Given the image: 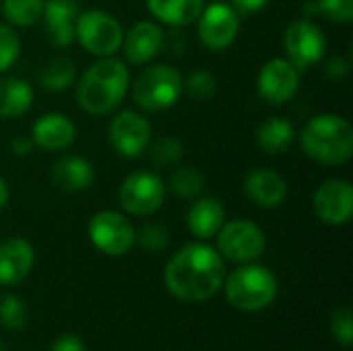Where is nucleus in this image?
I'll return each mask as SVG.
<instances>
[{
    "label": "nucleus",
    "mask_w": 353,
    "mask_h": 351,
    "mask_svg": "<svg viewBox=\"0 0 353 351\" xmlns=\"http://www.w3.org/2000/svg\"><path fill=\"white\" fill-rule=\"evenodd\" d=\"M31 147H33V141L27 139V137H17V139L12 141V151H14L17 155H27V153L31 151Z\"/></svg>",
    "instance_id": "obj_37"
},
{
    "label": "nucleus",
    "mask_w": 353,
    "mask_h": 351,
    "mask_svg": "<svg viewBox=\"0 0 353 351\" xmlns=\"http://www.w3.org/2000/svg\"><path fill=\"white\" fill-rule=\"evenodd\" d=\"M184 91L182 74L165 64H155L145 68L132 85V97L145 112H161L180 99Z\"/></svg>",
    "instance_id": "obj_5"
},
{
    "label": "nucleus",
    "mask_w": 353,
    "mask_h": 351,
    "mask_svg": "<svg viewBox=\"0 0 353 351\" xmlns=\"http://www.w3.org/2000/svg\"><path fill=\"white\" fill-rule=\"evenodd\" d=\"M6 203H8V186H6V182L0 178V211L6 207Z\"/></svg>",
    "instance_id": "obj_38"
},
{
    "label": "nucleus",
    "mask_w": 353,
    "mask_h": 351,
    "mask_svg": "<svg viewBox=\"0 0 353 351\" xmlns=\"http://www.w3.org/2000/svg\"><path fill=\"white\" fill-rule=\"evenodd\" d=\"M186 91L192 99L196 101H207L215 95L217 91V83L215 77L209 70H196L190 74L188 83H186Z\"/></svg>",
    "instance_id": "obj_32"
},
{
    "label": "nucleus",
    "mask_w": 353,
    "mask_h": 351,
    "mask_svg": "<svg viewBox=\"0 0 353 351\" xmlns=\"http://www.w3.org/2000/svg\"><path fill=\"white\" fill-rule=\"evenodd\" d=\"M269 0H232V6L238 14H254L267 6Z\"/></svg>",
    "instance_id": "obj_36"
},
{
    "label": "nucleus",
    "mask_w": 353,
    "mask_h": 351,
    "mask_svg": "<svg viewBox=\"0 0 353 351\" xmlns=\"http://www.w3.org/2000/svg\"><path fill=\"white\" fill-rule=\"evenodd\" d=\"M240 29V14L234 10V6L215 2L207 6L199 17V37L201 41L211 50H223L228 48Z\"/></svg>",
    "instance_id": "obj_11"
},
{
    "label": "nucleus",
    "mask_w": 353,
    "mask_h": 351,
    "mask_svg": "<svg viewBox=\"0 0 353 351\" xmlns=\"http://www.w3.org/2000/svg\"><path fill=\"white\" fill-rule=\"evenodd\" d=\"M128 81V68L122 64V60L103 58L95 62L91 68L85 70L79 81V106L93 116H103L118 108V103L124 99Z\"/></svg>",
    "instance_id": "obj_2"
},
{
    "label": "nucleus",
    "mask_w": 353,
    "mask_h": 351,
    "mask_svg": "<svg viewBox=\"0 0 353 351\" xmlns=\"http://www.w3.org/2000/svg\"><path fill=\"white\" fill-rule=\"evenodd\" d=\"M52 351H87V345L77 335H62L52 345Z\"/></svg>",
    "instance_id": "obj_35"
},
{
    "label": "nucleus",
    "mask_w": 353,
    "mask_h": 351,
    "mask_svg": "<svg viewBox=\"0 0 353 351\" xmlns=\"http://www.w3.org/2000/svg\"><path fill=\"white\" fill-rule=\"evenodd\" d=\"M89 238L99 252L108 257H122L134 246L137 232L122 213L99 211L89 221Z\"/></svg>",
    "instance_id": "obj_8"
},
{
    "label": "nucleus",
    "mask_w": 353,
    "mask_h": 351,
    "mask_svg": "<svg viewBox=\"0 0 353 351\" xmlns=\"http://www.w3.org/2000/svg\"><path fill=\"white\" fill-rule=\"evenodd\" d=\"M33 103V89L17 77L0 79V118H19Z\"/></svg>",
    "instance_id": "obj_23"
},
{
    "label": "nucleus",
    "mask_w": 353,
    "mask_h": 351,
    "mask_svg": "<svg viewBox=\"0 0 353 351\" xmlns=\"http://www.w3.org/2000/svg\"><path fill=\"white\" fill-rule=\"evenodd\" d=\"M33 246L23 238H10L0 244V285H19L33 269Z\"/></svg>",
    "instance_id": "obj_15"
},
{
    "label": "nucleus",
    "mask_w": 353,
    "mask_h": 351,
    "mask_svg": "<svg viewBox=\"0 0 353 351\" xmlns=\"http://www.w3.org/2000/svg\"><path fill=\"white\" fill-rule=\"evenodd\" d=\"M52 182L64 192H81L93 182V168L87 159L79 155L60 157L52 168Z\"/></svg>",
    "instance_id": "obj_20"
},
{
    "label": "nucleus",
    "mask_w": 353,
    "mask_h": 351,
    "mask_svg": "<svg viewBox=\"0 0 353 351\" xmlns=\"http://www.w3.org/2000/svg\"><path fill=\"white\" fill-rule=\"evenodd\" d=\"M74 37L95 56H112L120 50L124 31L122 25L103 10H85L74 21Z\"/></svg>",
    "instance_id": "obj_6"
},
{
    "label": "nucleus",
    "mask_w": 353,
    "mask_h": 351,
    "mask_svg": "<svg viewBox=\"0 0 353 351\" xmlns=\"http://www.w3.org/2000/svg\"><path fill=\"white\" fill-rule=\"evenodd\" d=\"M0 351H6V345H4V341L0 339Z\"/></svg>",
    "instance_id": "obj_39"
},
{
    "label": "nucleus",
    "mask_w": 353,
    "mask_h": 351,
    "mask_svg": "<svg viewBox=\"0 0 353 351\" xmlns=\"http://www.w3.org/2000/svg\"><path fill=\"white\" fill-rule=\"evenodd\" d=\"M2 10L12 25H35L43 14V0H4Z\"/></svg>",
    "instance_id": "obj_26"
},
{
    "label": "nucleus",
    "mask_w": 353,
    "mask_h": 351,
    "mask_svg": "<svg viewBox=\"0 0 353 351\" xmlns=\"http://www.w3.org/2000/svg\"><path fill=\"white\" fill-rule=\"evenodd\" d=\"M46 14V31L50 43L58 48H66L74 39V17L77 2L74 0H43Z\"/></svg>",
    "instance_id": "obj_17"
},
{
    "label": "nucleus",
    "mask_w": 353,
    "mask_h": 351,
    "mask_svg": "<svg viewBox=\"0 0 353 351\" xmlns=\"http://www.w3.org/2000/svg\"><path fill=\"white\" fill-rule=\"evenodd\" d=\"M331 333L335 341L343 348L353 345V319L350 306H341L331 317Z\"/></svg>",
    "instance_id": "obj_31"
},
{
    "label": "nucleus",
    "mask_w": 353,
    "mask_h": 351,
    "mask_svg": "<svg viewBox=\"0 0 353 351\" xmlns=\"http://www.w3.org/2000/svg\"><path fill=\"white\" fill-rule=\"evenodd\" d=\"M223 283L228 302L242 312H261L277 298V279L261 265L244 263Z\"/></svg>",
    "instance_id": "obj_4"
},
{
    "label": "nucleus",
    "mask_w": 353,
    "mask_h": 351,
    "mask_svg": "<svg viewBox=\"0 0 353 351\" xmlns=\"http://www.w3.org/2000/svg\"><path fill=\"white\" fill-rule=\"evenodd\" d=\"M110 141L120 155L139 157L151 143V126L141 114L122 110L110 124Z\"/></svg>",
    "instance_id": "obj_12"
},
{
    "label": "nucleus",
    "mask_w": 353,
    "mask_h": 351,
    "mask_svg": "<svg viewBox=\"0 0 353 351\" xmlns=\"http://www.w3.org/2000/svg\"><path fill=\"white\" fill-rule=\"evenodd\" d=\"M267 246L263 230L248 219H236L223 223L217 232L219 254L234 263H252L256 261Z\"/></svg>",
    "instance_id": "obj_7"
},
{
    "label": "nucleus",
    "mask_w": 353,
    "mask_h": 351,
    "mask_svg": "<svg viewBox=\"0 0 353 351\" xmlns=\"http://www.w3.org/2000/svg\"><path fill=\"white\" fill-rule=\"evenodd\" d=\"M256 141L261 149L271 155L285 153L294 143V126L283 118H269L259 126Z\"/></svg>",
    "instance_id": "obj_24"
},
{
    "label": "nucleus",
    "mask_w": 353,
    "mask_h": 351,
    "mask_svg": "<svg viewBox=\"0 0 353 351\" xmlns=\"http://www.w3.org/2000/svg\"><path fill=\"white\" fill-rule=\"evenodd\" d=\"M118 199L122 209L130 215L147 217L159 211V207L163 205L165 184L153 172H134L122 182Z\"/></svg>",
    "instance_id": "obj_9"
},
{
    "label": "nucleus",
    "mask_w": 353,
    "mask_h": 351,
    "mask_svg": "<svg viewBox=\"0 0 353 351\" xmlns=\"http://www.w3.org/2000/svg\"><path fill=\"white\" fill-rule=\"evenodd\" d=\"M225 221V211H223V205L213 199V197H205V199H199L190 211H188V217H186V223H188V230L201 238V240H207L211 236H215L221 225Z\"/></svg>",
    "instance_id": "obj_21"
},
{
    "label": "nucleus",
    "mask_w": 353,
    "mask_h": 351,
    "mask_svg": "<svg viewBox=\"0 0 353 351\" xmlns=\"http://www.w3.org/2000/svg\"><path fill=\"white\" fill-rule=\"evenodd\" d=\"M182 153H184V145L176 137H161L149 147V159H151V163H155L159 168L178 163Z\"/></svg>",
    "instance_id": "obj_28"
},
{
    "label": "nucleus",
    "mask_w": 353,
    "mask_h": 351,
    "mask_svg": "<svg viewBox=\"0 0 353 351\" xmlns=\"http://www.w3.org/2000/svg\"><path fill=\"white\" fill-rule=\"evenodd\" d=\"M300 85V72L298 68L283 58L269 60L259 74V93L263 99H267L273 106H281L290 101Z\"/></svg>",
    "instance_id": "obj_14"
},
{
    "label": "nucleus",
    "mask_w": 353,
    "mask_h": 351,
    "mask_svg": "<svg viewBox=\"0 0 353 351\" xmlns=\"http://www.w3.org/2000/svg\"><path fill=\"white\" fill-rule=\"evenodd\" d=\"M77 128L62 114H46L33 124V145L46 151H62L74 143Z\"/></svg>",
    "instance_id": "obj_19"
},
{
    "label": "nucleus",
    "mask_w": 353,
    "mask_h": 351,
    "mask_svg": "<svg viewBox=\"0 0 353 351\" xmlns=\"http://www.w3.org/2000/svg\"><path fill=\"white\" fill-rule=\"evenodd\" d=\"M163 281L174 298L182 302H205L221 290L225 265L215 248L194 242L178 250L165 265Z\"/></svg>",
    "instance_id": "obj_1"
},
{
    "label": "nucleus",
    "mask_w": 353,
    "mask_h": 351,
    "mask_svg": "<svg viewBox=\"0 0 353 351\" xmlns=\"http://www.w3.org/2000/svg\"><path fill=\"white\" fill-rule=\"evenodd\" d=\"M314 213L329 225H343L353 215V188L347 180H327L314 192Z\"/></svg>",
    "instance_id": "obj_13"
},
{
    "label": "nucleus",
    "mask_w": 353,
    "mask_h": 351,
    "mask_svg": "<svg viewBox=\"0 0 353 351\" xmlns=\"http://www.w3.org/2000/svg\"><path fill=\"white\" fill-rule=\"evenodd\" d=\"M316 12H323L335 23H352L353 0H316Z\"/></svg>",
    "instance_id": "obj_34"
},
{
    "label": "nucleus",
    "mask_w": 353,
    "mask_h": 351,
    "mask_svg": "<svg viewBox=\"0 0 353 351\" xmlns=\"http://www.w3.org/2000/svg\"><path fill=\"white\" fill-rule=\"evenodd\" d=\"M137 240L147 252H163L170 244V234L161 223H147L139 230Z\"/></svg>",
    "instance_id": "obj_30"
},
{
    "label": "nucleus",
    "mask_w": 353,
    "mask_h": 351,
    "mask_svg": "<svg viewBox=\"0 0 353 351\" xmlns=\"http://www.w3.org/2000/svg\"><path fill=\"white\" fill-rule=\"evenodd\" d=\"M124 56L132 64H145L153 60L163 48V31L151 23L141 21L132 25V29L124 35Z\"/></svg>",
    "instance_id": "obj_16"
},
{
    "label": "nucleus",
    "mask_w": 353,
    "mask_h": 351,
    "mask_svg": "<svg viewBox=\"0 0 353 351\" xmlns=\"http://www.w3.org/2000/svg\"><path fill=\"white\" fill-rule=\"evenodd\" d=\"M283 48L290 56V62L298 70H306L325 56L327 37L319 25L302 19V21H294L283 31Z\"/></svg>",
    "instance_id": "obj_10"
},
{
    "label": "nucleus",
    "mask_w": 353,
    "mask_h": 351,
    "mask_svg": "<svg viewBox=\"0 0 353 351\" xmlns=\"http://www.w3.org/2000/svg\"><path fill=\"white\" fill-rule=\"evenodd\" d=\"M0 325L10 331H19L27 325V306L17 296L0 300Z\"/></svg>",
    "instance_id": "obj_29"
},
{
    "label": "nucleus",
    "mask_w": 353,
    "mask_h": 351,
    "mask_svg": "<svg viewBox=\"0 0 353 351\" xmlns=\"http://www.w3.org/2000/svg\"><path fill=\"white\" fill-rule=\"evenodd\" d=\"M147 6L155 19L172 27L190 25L203 12V0H147Z\"/></svg>",
    "instance_id": "obj_22"
},
{
    "label": "nucleus",
    "mask_w": 353,
    "mask_h": 351,
    "mask_svg": "<svg viewBox=\"0 0 353 351\" xmlns=\"http://www.w3.org/2000/svg\"><path fill=\"white\" fill-rule=\"evenodd\" d=\"M302 149L325 166L345 163L353 153L352 124L337 114L314 116L302 130Z\"/></svg>",
    "instance_id": "obj_3"
},
{
    "label": "nucleus",
    "mask_w": 353,
    "mask_h": 351,
    "mask_svg": "<svg viewBox=\"0 0 353 351\" xmlns=\"http://www.w3.org/2000/svg\"><path fill=\"white\" fill-rule=\"evenodd\" d=\"M74 79V64L66 58H52L39 70V85L48 91H64Z\"/></svg>",
    "instance_id": "obj_25"
},
{
    "label": "nucleus",
    "mask_w": 353,
    "mask_h": 351,
    "mask_svg": "<svg viewBox=\"0 0 353 351\" xmlns=\"http://www.w3.org/2000/svg\"><path fill=\"white\" fill-rule=\"evenodd\" d=\"M21 54V39L19 35L6 27L0 25V72L8 70Z\"/></svg>",
    "instance_id": "obj_33"
},
{
    "label": "nucleus",
    "mask_w": 353,
    "mask_h": 351,
    "mask_svg": "<svg viewBox=\"0 0 353 351\" xmlns=\"http://www.w3.org/2000/svg\"><path fill=\"white\" fill-rule=\"evenodd\" d=\"M170 188L180 199H194L203 192L205 180L194 168H178L170 178Z\"/></svg>",
    "instance_id": "obj_27"
},
{
    "label": "nucleus",
    "mask_w": 353,
    "mask_h": 351,
    "mask_svg": "<svg viewBox=\"0 0 353 351\" xmlns=\"http://www.w3.org/2000/svg\"><path fill=\"white\" fill-rule=\"evenodd\" d=\"M244 190L248 194V199L261 207H267V209H273V207H279L285 197H288V184L285 180L273 172V170H252L248 176H246V182H244Z\"/></svg>",
    "instance_id": "obj_18"
}]
</instances>
